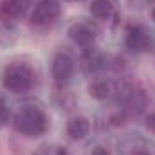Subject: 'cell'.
<instances>
[{
    "label": "cell",
    "instance_id": "obj_8",
    "mask_svg": "<svg viewBox=\"0 0 155 155\" xmlns=\"http://www.w3.org/2000/svg\"><path fill=\"white\" fill-rule=\"evenodd\" d=\"M29 4H31V0H4L0 5V13L7 20H16L27 13Z\"/></svg>",
    "mask_w": 155,
    "mask_h": 155
},
{
    "label": "cell",
    "instance_id": "obj_16",
    "mask_svg": "<svg viewBox=\"0 0 155 155\" xmlns=\"http://www.w3.org/2000/svg\"><path fill=\"white\" fill-rule=\"evenodd\" d=\"M146 128L152 130V132H155V112L148 116V119H146Z\"/></svg>",
    "mask_w": 155,
    "mask_h": 155
},
{
    "label": "cell",
    "instance_id": "obj_1",
    "mask_svg": "<svg viewBox=\"0 0 155 155\" xmlns=\"http://www.w3.org/2000/svg\"><path fill=\"white\" fill-rule=\"evenodd\" d=\"M13 123H15V128L25 137H38L45 134L49 128L47 116L38 107H24L20 112H16Z\"/></svg>",
    "mask_w": 155,
    "mask_h": 155
},
{
    "label": "cell",
    "instance_id": "obj_2",
    "mask_svg": "<svg viewBox=\"0 0 155 155\" xmlns=\"http://www.w3.org/2000/svg\"><path fill=\"white\" fill-rule=\"evenodd\" d=\"M2 81L9 92H15V94L27 92L35 85V72L25 63H11L4 71Z\"/></svg>",
    "mask_w": 155,
    "mask_h": 155
},
{
    "label": "cell",
    "instance_id": "obj_17",
    "mask_svg": "<svg viewBox=\"0 0 155 155\" xmlns=\"http://www.w3.org/2000/svg\"><path fill=\"white\" fill-rule=\"evenodd\" d=\"M92 155H110V152L107 148H103V146H96L92 150Z\"/></svg>",
    "mask_w": 155,
    "mask_h": 155
},
{
    "label": "cell",
    "instance_id": "obj_5",
    "mask_svg": "<svg viewBox=\"0 0 155 155\" xmlns=\"http://www.w3.org/2000/svg\"><path fill=\"white\" fill-rule=\"evenodd\" d=\"M60 13H61V7L56 0H41L31 15V24L36 27L51 25L58 20Z\"/></svg>",
    "mask_w": 155,
    "mask_h": 155
},
{
    "label": "cell",
    "instance_id": "obj_20",
    "mask_svg": "<svg viewBox=\"0 0 155 155\" xmlns=\"http://www.w3.org/2000/svg\"><path fill=\"white\" fill-rule=\"evenodd\" d=\"M67 2H81V0H67Z\"/></svg>",
    "mask_w": 155,
    "mask_h": 155
},
{
    "label": "cell",
    "instance_id": "obj_19",
    "mask_svg": "<svg viewBox=\"0 0 155 155\" xmlns=\"http://www.w3.org/2000/svg\"><path fill=\"white\" fill-rule=\"evenodd\" d=\"M152 18H153V20H155V7H153V9H152Z\"/></svg>",
    "mask_w": 155,
    "mask_h": 155
},
{
    "label": "cell",
    "instance_id": "obj_3",
    "mask_svg": "<svg viewBox=\"0 0 155 155\" xmlns=\"http://www.w3.org/2000/svg\"><path fill=\"white\" fill-rule=\"evenodd\" d=\"M119 101L123 105V112L126 117H137L141 116L148 105V97L143 88L134 87V85H124L119 92Z\"/></svg>",
    "mask_w": 155,
    "mask_h": 155
},
{
    "label": "cell",
    "instance_id": "obj_14",
    "mask_svg": "<svg viewBox=\"0 0 155 155\" xmlns=\"http://www.w3.org/2000/svg\"><path fill=\"white\" fill-rule=\"evenodd\" d=\"M7 121H9V107H7L5 99L0 96V128H2V126H5V124H7Z\"/></svg>",
    "mask_w": 155,
    "mask_h": 155
},
{
    "label": "cell",
    "instance_id": "obj_11",
    "mask_svg": "<svg viewBox=\"0 0 155 155\" xmlns=\"http://www.w3.org/2000/svg\"><path fill=\"white\" fill-rule=\"evenodd\" d=\"M90 15L96 20H108L114 15V4L110 0H92Z\"/></svg>",
    "mask_w": 155,
    "mask_h": 155
},
{
    "label": "cell",
    "instance_id": "obj_9",
    "mask_svg": "<svg viewBox=\"0 0 155 155\" xmlns=\"http://www.w3.org/2000/svg\"><path fill=\"white\" fill-rule=\"evenodd\" d=\"M81 61H83L85 71H88V72H99V71H103L107 67L105 54L101 51H97V49H92V47H87Z\"/></svg>",
    "mask_w": 155,
    "mask_h": 155
},
{
    "label": "cell",
    "instance_id": "obj_7",
    "mask_svg": "<svg viewBox=\"0 0 155 155\" xmlns=\"http://www.w3.org/2000/svg\"><path fill=\"white\" fill-rule=\"evenodd\" d=\"M74 74V60L67 52H58L52 60V78L58 83L69 81L71 76Z\"/></svg>",
    "mask_w": 155,
    "mask_h": 155
},
{
    "label": "cell",
    "instance_id": "obj_13",
    "mask_svg": "<svg viewBox=\"0 0 155 155\" xmlns=\"http://www.w3.org/2000/svg\"><path fill=\"white\" fill-rule=\"evenodd\" d=\"M33 155H67V152L63 146H58V144H43Z\"/></svg>",
    "mask_w": 155,
    "mask_h": 155
},
{
    "label": "cell",
    "instance_id": "obj_18",
    "mask_svg": "<svg viewBox=\"0 0 155 155\" xmlns=\"http://www.w3.org/2000/svg\"><path fill=\"white\" fill-rule=\"evenodd\" d=\"M132 155H152L148 150H144V148H137V150H134V153Z\"/></svg>",
    "mask_w": 155,
    "mask_h": 155
},
{
    "label": "cell",
    "instance_id": "obj_12",
    "mask_svg": "<svg viewBox=\"0 0 155 155\" xmlns=\"http://www.w3.org/2000/svg\"><path fill=\"white\" fill-rule=\"evenodd\" d=\"M88 94L94 97V99H107L110 96V83L107 79H96L90 83L88 87Z\"/></svg>",
    "mask_w": 155,
    "mask_h": 155
},
{
    "label": "cell",
    "instance_id": "obj_6",
    "mask_svg": "<svg viewBox=\"0 0 155 155\" xmlns=\"http://www.w3.org/2000/svg\"><path fill=\"white\" fill-rule=\"evenodd\" d=\"M96 36H97V29L92 22H76L69 27V38L81 47H90Z\"/></svg>",
    "mask_w": 155,
    "mask_h": 155
},
{
    "label": "cell",
    "instance_id": "obj_4",
    "mask_svg": "<svg viewBox=\"0 0 155 155\" xmlns=\"http://www.w3.org/2000/svg\"><path fill=\"white\" fill-rule=\"evenodd\" d=\"M124 45L132 52H146L153 47V35L146 25H128L124 35Z\"/></svg>",
    "mask_w": 155,
    "mask_h": 155
},
{
    "label": "cell",
    "instance_id": "obj_10",
    "mask_svg": "<svg viewBox=\"0 0 155 155\" xmlns=\"http://www.w3.org/2000/svg\"><path fill=\"white\" fill-rule=\"evenodd\" d=\"M90 132V121L83 116H78V117H72L67 124V135L74 141H81L88 135Z\"/></svg>",
    "mask_w": 155,
    "mask_h": 155
},
{
    "label": "cell",
    "instance_id": "obj_15",
    "mask_svg": "<svg viewBox=\"0 0 155 155\" xmlns=\"http://www.w3.org/2000/svg\"><path fill=\"white\" fill-rule=\"evenodd\" d=\"M110 123H112L114 126H123V124L126 123V114H124V112L112 114V116H110Z\"/></svg>",
    "mask_w": 155,
    "mask_h": 155
}]
</instances>
